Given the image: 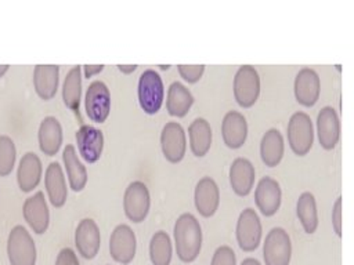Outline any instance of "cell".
<instances>
[{"label": "cell", "mask_w": 354, "mask_h": 265, "mask_svg": "<svg viewBox=\"0 0 354 265\" xmlns=\"http://www.w3.org/2000/svg\"><path fill=\"white\" fill-rule=\"evenodd\" d=\"M235 237L239 248L245 253L254 251L261 244L263 225L254 208H243L236 219Z\"/></svg>", "instance_id": "4"}, {"label": "cell", "mask_w": 354, "mask_h": 265, "mask_svg": "<svg viewBox=\"0 0 354 265\" xmlns=\"http://www.w3.org/2000/svg\"><path fill=\"white\" fill-rule=\"evenodd\" d=\"M249 126L246 117L238 110H228L221 121V137L227 148L239 149L248 139Z\"/></svg>", "instance_id": "15"}, {"label": "cell", "mask_w": 354, "mask_h": 265, "mask_svg": "<svg viewBox=\"0 0 354 265\" xmlns=\"http://www.w3.org/2000/svg\"><path fill=\"white\" fill-rule=\"evenodd\" d=\"M315 130L308 113L297 110L292 113L286 126V139L293 155L303 157L314 145Z\"/></svg>", "instance_id": "2"}, {"label": "cell", "mask_w": 354, "mask_h": 265, "mask_svg": "<svg viewBox=\"0 0 354 265\" xmlns=\"http://www.w3.org/2000/svg\"><path fill=\"white\" fill-rule=\"evenodd\" d=\"M104 69V65H83V70H84V77L88 79L93 75H98L101 73Z\"/></svg>", "instance_id": "37"}, {"label": "cell", "mask_w": 354, "mask_h": 265, "mask_svg": "<svg viewBox=\"0 0 354 265\" xmlns=\"http://www.w3.org/2000/svg\"><path fill=\"white\" fill-rule=\"evenodd\" d=\"M151 207V196L147 185L141 181H133L127 185L123 195V210L129 221L142 222Z\"/></svg>", "instance_id": "8"}, {"label": "cell", "mask_w": 354, "mask_h": 265, "mask_svg": "<svg viewBox=\"0 0 354 265\" xmlns=\"http://www.w3.org/2000/svg\"><path fill=\"white\" fill-rule=\"evenodd\" d=\"M261 91V80L257 69L252 65H242L236 69L234 81H232V92L235 102L243 108H252Z\"/></svg>", "instance_id": "3"}, {"label": "cell", "mask_w": 354, "mask_h": 265, "mask_svg": "<svg viewBox=\"0 0 354 265\" xmlns=\"http://www.w3.org/2000/svg\"><path fill=\"white\" fill-rule=\"evenodd\" d=\"M194 203L198 213L205 217H213L220 204V189L212 177H202L194 190Z\"/></svg>", "instance_id": "17"}, {"label": "cell", "mask_w": 354, "mask_h": 265, "mask_svg": "<svg viewBox=\"0 0 354 265\" xmlns=\"http://www.w3.org/2000/svg\"><path fill=\"white\" fill-rule=\"evenodd\" d=\"M177 70L185 81L194 84L199 81L202 75L205 73V65H181L180 63L177 65Z\"/></svg>", "instance_id": "34"}, {"label": "cell", "mask_w": 354, "mask_h": 265, "mask_svg": "<svg viewBox=\"0 0 354 265\" xmlns=\"http://www.w3.org/2000/svg\"><path fill=\"white\" fill-rule=\"evenodd\" d=\"M315 134L322 149L333 150L340 141V117L333 106H322L317 113Z\"/></svg>", "instance_id": "11"}, {"label": "cell", "mask_w": 354, "mask_h": 265, "mask_svg": "<svg viewBox=\"0 0 354 265\" xmlns=\"http://www.w3.org/2000/svg\"><path fill=\"white\" fill-rule=\"evenodd\" d=\"M22 214L32 230L37 235H43L50 224V211L41 190L28 197L22 206Z\"/></svg>", "instance_id": "18"}, {"label": "cell", "mask_w": 354, "mask_h": 265, "mask_svg": "<svg viewBox=\"0 0 354 265\" xmlns=\"http://www.w3.org/2000/svg\"><path fill=\"white\" fill-rule=\"evenodd\" d=\"M40 150L47 156H54L58 153L62 144V127L57 117L46 116L37 132Z\"/></svg>", "instance_id": "24"}, {"label": "cell", "mask_w": 354, "mask_h": 265, "mask_svg": "<svg viewBox=\"0 0 354 265\" xmlns=\"http://www.w3.org/2000/svg\"><path fill=\"white\" fill-rule=\"evenodd\" d=\"M118 69H119L122 73L130 75V73H133V72L137 69V65H118Z\"/></svg>", "instance_id": "38"}, {"label": "cell", "mask_w": 354, "mask_h": 265, "mask_svg": "<svg viewBox=\"0 0 354 265\" xmlns=\"http://www.w3.org/2000/svg\"><path fill=\"white\" fill-rule=\"evenodd\" d=\"M163 81L159 73L153 69H147L141 73L137 86V95L141 109L147 115H155L160 110L163 102Z\"/></svg>", "instance_id": "5"}, {"label": "cell", "mask_w": 354, "mask_h": 265, "mask_svg": "<svg viewBox=\"0 0 354 265\" xmlns=\"http://www.w3.org/2000/svg\"><path fill=\"white\" fill-rule=\"evenodd\" d=\"M55 265H80V264H79V259H77L75 251L69 247H65L58 253Z\"/></svg>", "instance_id": "36"}, {"label": "cell", "mask_w": 354, "mask_h": 265, "mask_svg": "<svg viewBox=\"0 0 354 265\" xmlns=\"http://www.w3.org/2000/svg\"><path fill=\"white\" fill-rule=\"evenodd\" d=\"M8 68H10V65H0V77L8 70Z\"/></svg>", "instance_id": "40"}, {"label": "cell", "mask_w": 354, "mask_h": 265, "mask_svg": "<svg viewBox=\"0 0 354 265\" xmlns=\"http://www.w3.org/2000/svg\"><path fill=\"white\" fill-rule=\"evenodd\" d=\"M259 150L260 159L267 167H277L285 155V138L282 132L275 127L268 128L261 135Z\"/></svg>", "instance_id": "21"}, {"label": "cell", "mask_w": 354, "mask_h": 265, "mask_svg": "<svg viewBox=\"0 0 354 265\" xmlns=\"http://www.w3.org/2000/svg\"><path fill=\"white\" fill-rule=\"evenodd\" d=\"M101 243L100 228L93 218H83L75 230V244L79 254L86 258L91 259L98 254Z\"/></svg>", "instance_id": "19"}, {"label": "cell", "mask_w": 354, "mask_h": 265, "mask_svg": "<svg viewBox=\"0 0 354 265\" xmlns=\"http://www.w3.org/2000/svg\"><path fill=\"white\" fill-rule=\"evenodd\" d=\"M282 203V188L279 182L270 177H261L254 188V204L261 215L272 217L275 215Z\"/></svg>", "instance_id": "12"}, {"label": "cell", "mask_w": 354, "mask_h": 265, "mask_svg": "<svg viewBox=\"0 0 354 265\" xmlns=\"http://www.w3.org/2000/svg\"><path fill=\"white\" fill-rule=\"evenodd\" d=\"M41 178V161L35 152H26L21 160L17 170L18 186L22 192L33 190Z\"/></svg>", "instance_id": "25"}, {"label": "cell", "mask_w": 354, "mask_h": 265, "mask_svg": "<svg viewBox=\"0 0 354 265\" xmlns=\"http://www.w3.org/2000/svg\"><path fill=\"white\" fill-rule=\"evenodd\" d=\"M76 144L82 157L87 163H95L104 149V134L94 126L82 124L76 131Z\"/></svg>", "instance_id": "20"}, {"label": "cell", "mask_w": 354, "mask_h": 265, "mask_svg": "<svg viewBox=\"0 0 354 265\" xmlns=\"http://www.w3.org/2000/svg\"><path fill=\"white\" fill-rule=\"evenodd\" d=\"M7 254L11 265H35L36 246L30 233L22 225H15L8 235Z\"/></svg>", "instance_id": "7"}, {"label": "cell", "mask_w": 354, "mask_h": 265, "mask_svg": "<svg viewBox=\"0 0 354 265\" xmlns=\"http://www.w3.org/2000/svg\"><path fill=\"white\" fill-rule=\"evenodd\" d=\"M194 95L180 81H173L167 90L166 109L174 117H184L194 105Z\"/></svg>", "instance_id": "29"}, {"label": "cell", "mask_w": 354, "mask_h": 265, "mask_svg": "<svg viewBox=\"0 0 354 265\" xmlns=\"http://www.w3.org/2000/svg\"><path fill=\"white\" fill-rule=\"evenodd\" d=\"M189 146L196 157H203L212 146V127L210 123L203 117H196L188 126Z\"/></svg>", "instance_id": "28"}, {"label": "cell", "mask_w": 354, "mask_h": 265, "mask_svg": "<svg viewBox=\"0 0 354 265\" xmlns=\"http://www.w3.org/2000/svg\"><path fill=\"white\" fill-rule=\"evenodd\" d=\"M210 265H236V255L230 246H218L213 253Z\"/></svg>", "instance_id": "33"}, {"label": "cell", "mask_w": 354, "mask_h": 265, "mask_svg": "<svg viewBox=\"0 0 354 265\" xmlns=\"http://www.w3.org/2000/svg\"><path fill=\"white\" fill-rule=\"evenodd\" d=\"M84 110L94 123H104L111 110V91L101 80H94L86 90Z\"/></svg>", "instance_id": "10"}, {"label": "cell", "mask_w": 354, "mask_h": 265, "mask_svg": "<svg viewBox=\"0 0 354 265\" xmlns=\"http://www.w3.org/2000/svg\"><path fill=\"white\" fill-rule=\"evenodd\" d=\"M330 224H332V229L336 233V236L342 237V226H343V221H342V196H337L336 200L332 204Z\"/></svg>", "instance_id": "35"}, {"label": "cell", "mask_w": 354, "mask_h": 265, "mask_svg": "<svg viewBox=\"0 0 354 265\" xmlns=\"http://www.w3.org/2000/svg\"><path fill=\"white\" fill-rule=\"evenodd\" d=\"M176 253L180 261L192 262L202 248V228L199 221L191 214H181L174 224Z\"/></svg>", "instance_id": "1"}, {"label": "cell", "mask_w": 354, "mask_h": 265, "mask_svg": "<svg viewBox=\"0 0 354 265\" xmlns=\"http://www.w3.org/2000/svg\"><path fill=\"white\" fill-rule=\"evenodd\" d=\"M293 95L299 105L313 108L321 95V79L315 69L301 68L293 80Z\"/></svg>", "instance_id": "9"}, {"label": "cell", "mask_w": 354, "mask_h": 265, "mask_svg": "<svg viewBox=\"0 0 354 265\" xmlns=\"http://www.w3.org/2000/svg\"><path fill=\"white\" fill-rule=\"evenodd\" d=\"M162 153L170 163H178L185 156V131L177 121H169L163 126L160 132Z\"/></svg>", "instance_id": "14"}, {"label": "cell", "mask_w": 354, "mask_h": 265, "mask_svg": "<svg viewBox=\"0 0 354 265\" xmlns=\"http://www.w3.org/2000/svg\"><path fill=\"white\" fill-rule=\"evenodd\" d=\"M266 265H289L292 259V240L282 226L271 228L263 242Z\"/></svg>", "instance_id": "6"}, {"label": "cell", "mask_w": 354, "mask_h": 265, "mask_svg": "<svg viewBox=\"0 0 354 265\" xmlns=\"http://www.w3.org/2000/svg\"><path fill=\"white\" fill-rule=\"evenodd\" d=\"M173 255L170 236L165 230H158L149 242V258L152 265H170Z\"/></svg>", "instance_id": "31"}, {"label": "cell", "mask_w": 354, "mask_h": 265, "mask_svg": "<svg viewBox=\"0 0 354 265\" xmlns=\"http://www.w3.org/2000/svg\"><path fill=\"white\" fill-rule=\"evenodd\" d=\"M137 240L134 230L126 225L119 224L111 233L109 239V254L119 264H130L136 255Z\"/></svg>", "instance_id": "13"}, {"label": "cell", "mask_w": 354, "mask_h": 265, "mask_svg": "<svg viewBox=\"0 0 354 265\" xmlns=\"http://www.w3.org/2000/svg\"><path fill=\"white\" fill-rule=\"evenodd\" d=\"M62 99L65 106L75 113L82 126L80 117V99H82V66L75 65L66 73L62 83Z\"/></svg>", "instance_id": "22"}, {"label": "cell", "mask_w": 354, "mask_h": 265, "mask_svg": "<svg viewBox=\"0 0 354 265\" xmlns=\"http://www.w3.org/2000/svg\"><path fill=\"white\" fill-rule=\"evenodd\" d=\"M231 189L236 196H248L256 181V168L253 163L246 157H236L232 160L228 171Z\"/></svg>", "instance_id": "16"}, {"label": "cell", "mask_w": 354, "mask_h": 265, "mask_svg": "<svg viewBox=\"0 0 354 265\" xmlns=\"http://www.w3.org/2000/svg\"><path fill=\"white\" fill-rule=\"evenodd\" d=\"M59 83V66L58 65H36L33 69V84L36 94L48 101L54 98Z\"/></svg>", "instance_id": "23"}, {"label": "cell", "mask_w": 354, "mask_h": 265, "mask_svg": "<svg viewBox=\"0 0 354 265\" xmlns=\"http://www.w3.org/2000/svg\"><path fill=\"white\" fill-rule=\"evenodd\" d=\"M17 149L8 135H0V177L8 175L15 164Z\"/></svg>", "instance_id": "32"}, {"label": "cell", "mask_w": 354, "mask_h": 265, "mask_svg": "<svg viewBox=\"0 0 354 265\" xmlns=\"http://www.w3.org/2000/svg\"><path fill=\"white\" fill-rule=\"evenodd\" d=\"M44 185H46L50 203L54 207H62L66 202L68 189H66V182H65L61 164L58 161H51L47 166L46 175H44Z\"/></svg>", "instance_id": "26"}, {"label": "cell", "mask_w": 354, "mask_h": 265, "mask_svg": "<svg viewBox=\"0 0 354 265\" xmlns=\"http://www.w3.org/2000/svg\"><path fill=\"white\" fill-rule=\"evenodd\" d=\"M241 265H261V262L253 257H248L241 262Z\"/></svg>", "instance_id": "39"}, {"label": "cell", "mask_w": 354, "mask_h": 265, "mask_svg": "<svg viewBox=\"0 0 354 265\" xmlns=\"http://www.w3.org/2000/svg\"><path fill=\"white\" fill-rule=\"evenodd\" d=\"M296 217L307 235L315 233L319 219L317 199L311 192L304 190L299 195L296 200Z\"/></svg>", "instance_id": "27"}, {"label": "cell", "mask_w": 354, "mask_h": 265, "mask_svg": "<svg viewBox=\"0 0 354 265\" xmlns=\"http://www.w3.org/2000/svg\"><path fill=\"white\" fill-rule=\"evenodd\" d=\"M62 160L68 173V179L71 189L73 192H80L87 184V170L80 161L73 145H66L62 150Z\"/></svg>", "instance_id": "30"}]
</instances>
